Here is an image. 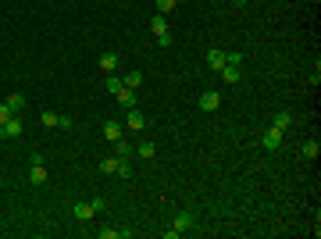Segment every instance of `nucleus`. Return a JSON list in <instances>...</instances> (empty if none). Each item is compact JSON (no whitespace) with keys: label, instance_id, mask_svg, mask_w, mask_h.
Segmentation results:
<instances>
[{"label":"nucleus","instance_id":"3","mask_svg":"<svg viewBox=\"0 0 321 239\" xmlns=\"http://www.w3.org/2000/svg\"><path fill=\"white\" fill-rule=\"evenodd\" d=\"M282 139H285V132L271 125V129L264 132V139H261V146H264V150H278V146H282Z\"/></svg>","mask_w":321,"mask_h":239},{"label":"nucleus","instance_id":"20","mask_svg":"<svg viewBox=\"0 0 321 239\" xmlns=\"http://www.w3.org/2000/svg\"><path fill=\"white\" fill-rule=\"evenodd\" d=\"M175 8H179L175 0H157V15H165V18H168V15H172Z\"/></svg>","mask_w":321,"mask_h":239},{"label":"nucleus","instance_id":"31","mask_svg":"<svg viewBox=\"0 0 321 239\" xmlns=\"http://www.w3.org/2000/svg\"><path fill=\"white\" fill-rule=\"evenodd\" d=\"M175 4H186V0H175Z\"/></svg>","mask_w":321,"mask_h":239},{"label":"nucleus","instance_id":"19","mask_svg":"<svg viewBox=\"0 0 321 239\" xmlns=\"http://www.w3.org/2000/svg\"><path fill=\"white\" fill-rule=\"evenodd\" d=\"M317 154H321V143H317V139H307V143H303V157H307V161H314Z\"/></svg>","mask_w":321,"mask_h":239},{"label":"nucleus","instance_id":"8","mask_svg":"<svg viewBox=\"0 0 321 239\" xmlns=\"http://www.w3.org/2000/svg\"><path fill=\"white\" fill-rule=\"evenodd\" d=\"M218 104H221V97H218L214 89L200 93V111H218Z\"/></svg>","mask_w":321,"mask_h":239},{"label":"nucleus","instance_id":"24","mask_svg":"<svg viewBox=\"0 0 321 239\" xmlns=\"http://www.w3.org/2000/svg\"><path fill=\"white\" fill-rule=\"evenodd\" d=\"M114 154H118V157H129V154H132V146L125 143V136H121V139H114Z\"/></svg>","mask_w":321,"mask_h":239},{"label":"nucleus","instance_id":"11","mask_svg":"<svg viewBox=\"0 0 321 239\" xmlns=\"http://www.w3.org/2000/svg\"><path fill=\"white\" fill-rule=\"evenodd\" d=\"M118 65H121L118 54H100V68H104V72H118Z\"/></svg>","mask_w":321,"mask_h":239},{"label":"nucleus","instance_id":"9","mask_svg":"<svg viewBox=\"0 0 321 239\" xmlns=\"http://www.w3.org/2000/svg\"><path fill=\"white\" fill-rule=\"evenodd\" d=\"M221 65H225V50H207V68H214V72H221Z\"/></svg>","mask_w":321,"mask_h":239},{"label":"nucleus","instance_id":"18","mask_svg":"<svg viewBox=\"0 0 321 239\" xmlns=\"http://www.w3.org/2000/svg\"><path fill=\"white\" fill-rule=\"evenodd\" d=\"M40 122H43V129H57L61 114H54V111H40Z\"/></svg>","mask_w":321,"mask_h":239},{"label":"nucleus","instance_id":"14","mask_svg":"<svg viewBox=\"0 0 321 239\" xmlns=\"http://www.w3.org/2000/svg\"><path fill=\"white\" fill-rule=\"evenodd\" d=\"M129 228H100V239H129Z\"/></svg>","mask_w":321,"mask_h":239},{"label":"nucleus","instance_id":"1","mask_svg":"<svg viewBox=\"0 0 321 239\" xmlns=\"http://www.w3.org/2000/svg\"><path fill=\"white\" fill-rule=\"evenodd\" d=\"M193 225H197V214H193V211H179L175 221H172V228H165V239H179V235L189 232Z\"/></svg>","mask_w":321,"mask_h":239},{"label":"nucleus","instance_id":"17","mask_svg":"<svg viewBox=\"0 0 321 239\" xmlns=\"http://www.w3.org/2000/svg\"><path fill=\"white\" fill-rule=\"evenodd\" d=\"M4 104H8V107H11L15 114H18V111H25V97H22V93H11V97H8Z\"/></svg>","mask_w":321,"mask_h":239},{"label":"nucleus","instance_id":"21","mask_svg":"<svg viewBox=\"0 0 321 239\" xmlns=\"http://www.w3.org/2000/svg\"><path fill=\"white\" fill-rule=\"evenodd\" d=\"M100 171H104V175H114V171H118V157H104V161H100Z\"/></svg>","mask_w":321,"mask_h":239},{"label":"nucleus","instance_id":"13","mask_svg":"<svg viewBox=\"0 0 321 239\" xmlns=\"http://www.w3.org/2000/svg\"><path fill=\"white\" fill-rule=\"evenodd\" d=\"M29 182H33V186H43V182H47V168H43V164H33V171H29Z\"/></svg>","mask_w":321,"mask_h":239},{"label":"nucleus","instance_id":"12","mask_svg":"<svg viewBox=\"0 0 321 239\" xmlns=\"http://www.w3.org/2000/svg\"><path fill=\"white\" fill-rule=\"evenodd\" d=\"M104 86H107V93L114 97V93H118V89H121L125 82H121V75H118V72H107V79H104Z\"/></svg>","mask_w":321,"mask_h":239},{"label":"nucleus","instance_id":"29","mask_svg":"<svg viewBox=\"0 0 321 239\" xmlns=\"http://www.w3.org/2000/svg\"><path fill=\"white\" fill-rule=\"evenodd\" d=\"M225 65H243V54H225Z\"/></svg>","mask_w":321,"mask_h":239},{"label":"nucleus","instance_id":"16","mask_svg":"<svg viewBox=\"0 0 321 239\" xmlns=\"http://www.w3.org/2000/svg\"><path fill=\"white\" fill-rule=\"evenodd\" d=\"M121 82H125L129 89H139V82H143V72L136 68V72H129V75H121Z\"/></svg>","mask_w":321,"mask_h":239},{"label":"nucleus","instance_id":"27","mask_svg":"<svg viewBox=\"0 0 321 239\" xmlns=\"http://www.w3.org/2000/svg\"><path fill=\"white\" fill-rule=\"evenodd\" d=\"M11 114H15V111H11V107H8V104H0V125H4V122H8V118H11Z\"/></svg>","mask_w":321,"mask_h":239},{"label":"nucleus","instance_id":"6","mask_svg":"<svg viewBox=\"0 0 321 239\" xmlns=\"http://www.w3.org/2000/svg\"><path fill=\"white\" fill-rule=\"evenodd\" d=\"M221 79H225V86H236V82L243 79L239 65H221Z\"/></svg>","mask_w":321,"mask_h":239},{"label":"nucleus","instance_id":"25","mask_svg":"<svg viewBox=\"0 0 321 239\" xmlns=\"http://www.w3.org/2000/svg\"><path fill=\"white\" fill-rule=\"evenodd\" d=\"M136 154H139V157H153L157 150H153V143H139V146H136Z\"/></svg>","mask_w":321,"mask_h":239},{"label":"nucleus","instance_id":"15","mask_svg":"<svg viewBox=\"0 0 321 239\" xmlns=\"http://www.w3.org/2000/svg\"><path fill=\"white\" fill-rule=\"evenodd\" d=\"M150 29H153V36L168 33V18H165V15H153V18H150Z\"/></svg>","mask_w":321,"mask_h":239},{"label":"nucleus","instance_id":"5","mask_svg":"<svg viewBox=\"0 0 321 239\" xmlns=\"http://www.w3.org/2000/svg\"><path fill=\"white\" fill-rule=\"evenodd\" d=\"M125 136V125L121 122H104V139L107 143H114V139H121Z\"/></svg>","mask_w":321,"mask_h":239},{"label":"nucleus","instance_id":"4","mask_svg":"<svg viewBox=\"0 0 321 239\" xmlns=\"http://www.w3.org/2000/svg\"><path fill=\"white\" fill-rule=\"evenodd\" d=\"M125 129H132V132H143V129H146V114L132 107V111H129V118H125Z\"/></svg>","mask_w":321,"mask_h":239},{"label":"nucleus","instance_id":"10","mask_svg":"<svg viewBox=\"0 0 321 239\" xmlns=\"http://www.w3.org/2000/svg\"><path fill=\"white\" fill-rule=\"evenodd\" d=\"M72 214H75L79 221H89L97 211H93V203H86V200H82V203H75V207H72Z\"/></svg>","mask_w":321,"mask_h":239},{"label":"nucleus","instance_id":"22","mask_svg":"<svg viewBox=\"0 0 321 239\" xmlns=\"http://www.w3.org/2000/svg\"><path fill=\"white\" fill-rule=\"evenodd\" d=\"M118 178H129L132 175V164H129V157H118V171H114Z\"/></svg>","mask_w":321,"mask_h":239},{"label":"nucleus","instance_id":"23","mask_svg":"<svg viewBox=\"0 0 321 239\" xmlns=\"http://www.w3.org/2000/svg\"><path fill=\"white\" fill-rule=\"evenodd\" d=\"M289 125H293V114H289V111H282V114L275 118V129H282V132H285Z\"/></svg>","mask_w":321,"mask_h":239},{"label":"nucleus","instance_id":"26","mask_svg":"<svg viewBox=\"0 0 321 239\" xmlns=\"http://www.w3.org/2000/svg\"><path fill=\"white\" fill-rule=\"evenodd\" d=\"M89 203H93V211H97V214H100V211H107V200H104V196H97V200H89Z\"/></svg>","mask_w":321,"mask_h":239},{"label":"nucleus","instance_id":"30","mask_svg":"<svg viewBox=\"0 0 321 239\" xmlns=\"http://www.w3.org/2000/svg\"><path fill=\"white\" fill-rule=\"evenodd\" d=\"M232 4H236V8H243V4H250V0H232Z\"/></svg>","mask_w":321,"mask_h":239},{"label":"nucleus","instance_id":"2","mask_svg":"<svg viewBox=\"0 0 321 239\" xmlns=\"http://www.w3.org/2000/svg\"><path fill=\"white\" fill-rule=\"evenodd\" d=\"M18 136H22V118L11 114L4 125H0V139H18Z\"/></svg>","mask_w":321,"mask_h":239},{"label":"nucleus","instance_id":"28","mask_svg":"<svg viewBox=\"0 0 321 239\" xmlns=\"http://www.w3.org/2000/svg\"><path fill=\"white\" fill-rule=\"evenodd\" d=\"M157 47H172V33H160L157 36Z\"/></svg>","mask_w":321,"mask_h":239},{"label":"nucleus","instance_id":"7","mask_svg":"<svg viewBox=\"0 0 321 239\" xmlns=\"http://www.w3.org/2000/svg\"><path fill=\"white\" fill-rule=\"evenodd\" d=\"M114 97H118V104H121L125 111H132V107H136V89H129V86H121V89H118Z\"/></svg>","mask_w":321,"mask_h":239}]
</instances>
